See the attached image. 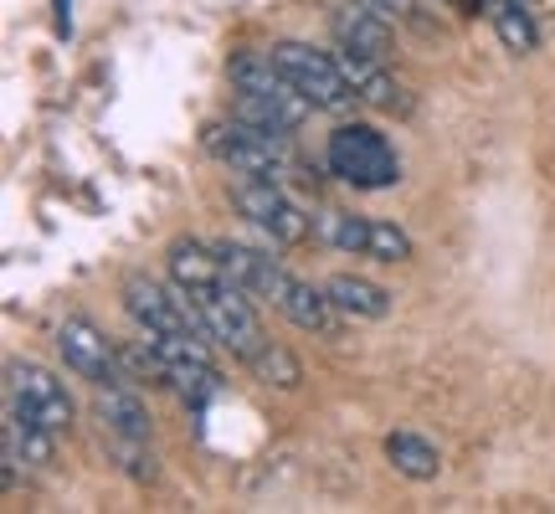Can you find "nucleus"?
Wrapping results in <instances>:
<instances>
[{
    "mask_svg": "<svg viewBox=\"0 0 555 514\" xmlns=\"http://www.w3.org/2000/svg\"><path fill=\"white\" fill-rule=\"evenodd\" d=\"M324 159H330V176H339L356 191H386L401 180V159L376 124H339Z\"/></svg>",
    "mask_w": 555,
    "mask_h": 514,
    "instance_id": "obj_1",
    "label": "nucleus"
},
{
    "mask_svg": "<svg viewBox=\"0 0 555 514\" xmlns=\"http://www.w3.org/2000/svg\"><path fill=\"white\" fill-rule=\"evenodd\" d=\"M273 62H278V73L294 82L314 108H324V114H345V108H356L360 103L335 52H314L309 41H278Z\"/></svg>",
    "mask_w": 555,
    "mask_h": 514,
    "instance_id": "obj_2",
    "label": "nucleus"
},
{
    "mask_svg": "<svg viewBox=\"0 0 555 514\" xmlns=\"http://www.w3.org/2000/svg\"><path fill=\"white\" fill-rule=\"evenodd\" d=\"M124 309H129V319H134L144 335H206V324H201V309L196 298L185 294L180 283H155L150 273H129L124 278Z\"/></svg>",
    "mask_w": 555,
    "mask_h": 514,
    "instance_id": "obj_3",
    "label": "nucleus"
},
{
    "mask_svg": "<svg viewBox=\"0 0 555 514\" xmlns=\"http://www.w3.org/2000/svg\"><path fill=\"white\" fill-rule=\"evenodd\" d=\"M196 309H201V324H206V335H211V345H221V350H232L237 360H253L268 345V335H262V319L258 309H253V294H242L237 283H217V288H201Z\"/></svg>",
    "mask_w": 555,
    "mask_h": 514,
    "instance_id": "obj_4",
    "label": "nucleus"
},
{
    "mask_svg": "<svg viewBox=\"0 0 555 514\" xmlns=\"http://www.w3.org/2000/svg\"><path fill=\"white\" fill-rule=\"evenodd\" d=\"M57 350L62 360H67V371L73 376H82L88 386H124L129 381V371H124V350H114V339L103 335L93 319H62V330H57Z\"/></svg>",
    "mask_w": 555,
    "mask_h": 514,
    "instance_id": "obj_5",
    "label": "nucleus"
},
{
    "mask_svg": "<svg viewBox=\"0 0 555 514\" xmlns=\"http://www.w3.org/2000/svg\"><path fill=\"white\" fill-rule=\"evenodd\" d=\"M5 396H11V401H5L11 412L37 416L52 433H67V427H73V396H67V386H62L47 365H37V360H11Z\"/></svg>",
    "mask_w": 555,
    "mask_h": 514,
    "instance_id": "obj_6",
    "label": "nucleus"
},
{
    "mask_svg": "<svg viewBox=\"0 0 555 514\" xmlns=\"http://www.w3.org/2000/svg\"><path fill=\"white\" fill-rule=\"evenodd\" d=\"M206 150L232 170V176H253V180H278L283 176V155H278V139L253 129V124H211L206 129Z\"/></svg>",
    "mask_w": 555,
    "mask_h": 514,
    "instance_id": "obj_7",
    "label": "nucleus"
},
{
    "mask_svg": "<svg viewBox=\"0 0 555 514\" xmlns=\"http://www.w3.org/2000/svg\"><path fill=\"white\" fill-rule=\"evenodd\" d=\"M232 201H237L242 217L253 221V227H262L273 242H288V247H294V242H304L309 232H314V221L304 217L294 201L278 191V180H253L247 176L237 191H232Z\"/></svg>",
    "mask_w": 555,
    "mask_h": 514,
    "instance_id": "obj_8",
    "label": "nucleus"
},
{
    "mask_svg": "<svg viewBox=\"0 0 555 514\" xmlns=\"http://www.w3.org/2000/svg\"><path fill=\"white\" fill-rule=\"evenodd\" d=\"M217 253H221V268H227V283H237L242 294L262 298V304H283V288L294 283V273H283L268 253L242 247V242H217Z\"/></svg>",
    "mask_w": 555,
    "mask_h": 514,
    "instance_id": "obj_9",
    "label": "nucleus"
},
{
    "mask_svg": "<svg viewBox=\"0 0 555 514\" xmlns=\"http://www.w3.org/2000/svg\"><path fill=\"white\" fill-rule=\"evenodd\" d=\"M309 108H314V103L288 82V88H273V93H237L232 119H242V124H253V129H262V134L283 139V134H294L298 124L309 119Z\"/></svg>",
    "mask_w": 555,
    "mask_h": 514,
    "instance_id": "obj_10",
    "label": "nucleus"
},
{
    "mask_svg": "<svg viewBox=\"0 0 555 514\" xmlns=\"http://www.w3.org/2000/svg\"><path fill=\"white\" fill-rule=\"evenodd\" d=\"M330 26H335L339 47L365 52V57H376V62H386L391 57V47H397V37H391V16L376 11V5H365V0H345L335 16H330Z\"/></svg>",
    "mask_w": 555,
    "mask_h": 514,
    "instance_id": "obj_11",
    "label": "nucleus"
},
{
    "mask_svg": "<svg viewBox=\"0 0 555 514\" xmlns=\"http://www.w3.org/2000/svg\"><path fill=\"white\" fill-rule=\"evenodd\" d=\"M283 314L294 319L298 330H309V335L319 339H335L339 335V309H335V298L324 294V288H314V283H288L283 288V304H278Z\"/></svg>",
    "mask_w": 555,
    "mask_h": 514,
    "instance_id": "obj_12",
    "label": "nucleus"
},
{
    "mask_svg": "<svg viewBox=\"0 0 555 514\" xmlns=\"http://www.w3.org/2000/svg\"><path fill=\"white\" fill-rule=\"evenodd\" d=\"M335 57H339V67H345V78H350L360 103H371V108H401V88H397V78L386 73V62L365 57V52H350V47H339Z\"/></svg>",
    "mask_w": 555,
    "mask_h": 514,
    "instance_id": "obj_13",
    "label": "nucleus"
},
{
    "mask_svg": "<svg viewBox=\"0 0 555 514\" xmlns=\"http://www.w3.org/2000/svg\"><path fill=\"white\" fill-rule=\"evenodd\" d=\"M165 262H170V283H180L185 294H201V288H217V283H227L221 253H217V247H206V242H176Z\"/></svg>",
    "mask_w": 555,
    "mask_h": 514,
    "instance_id": "obj_14",
    "label": "nucleus"
},
{
    "mask_svg": "<svg viewBox=\"0 0 555 514\" xmlns=\"http://www.w3.org/2000/svg\"><path fill=\"white\" fill-rule=\"evenodd\" d=\"M99 416L119 442H150V412H144L139 391H129V381H124V386H103L99 391Z\"/></svg>",
    "mask_w": 555,
    "mask_h": 514,
    "instance_id": "obj_15",
    "label": "nucleus"
},
{
    "mask_svg": "<svg viewBox=\"0 0 555 514\" xmlns=\"http://www.w3.org/2000/svg\"><path fill=\"white\" fill-rule=\"evenodd\" d=\"M324 294L335 298V309L339 314H350V319H386L391 314V294H386L380 283H371V278L335 273L330 283H324Z\"/></svg>",
    "mask_w": 555,
    "mask_h": 514,
    "instance_id": "obj_16",
    "label": "nucleus"
},
{
    "mask_svg": "<svg viewBox=\"0 0 555 514\" xmlns=\"http://www.w3.org/2000/svg\"><path fill=\"white\" fill-rule=\"evenodd\" d=\"M483 11H489V26H494V37L504 41V52L530 57L540 47V26H535V16H530V5H519V0H483Z\"/></svg>",
    "mask_w": 555,
    "mask_h": 514,
    "instance_id": "obj_17",
    "label": "nucleus"
},
{
    "mask_svg": "<svg viewBox=\"0 0 555 514\" xmlns=\"http://www.w3.org/2000/svg\"><path fill=\"white\" fill-rule=\"evenodd\" d=\"M386 463H391L401 478H412V484H427V478H437V468H442V453H437L427 437H416V433H391V437H386Z\"/></svg>",
    "mask_w": 555,
    "mask_h": 514,
    "instance_id": "obj_18",
    "label": "nucleus"
},
{
    "mask_svg": "<svg viewBox=\"0 0 555 514\" xmlns=\"http://www.w3.org/2000/svg\"><path fill=\"white\" fill-rule=\"evenodd\" d=\"M314 232L330 247L339 253H356V257H371V217H350V211H324L314 221Z\"/></svg>",
    "mask_w": 555,
    "mask_h": 514,
    "instance_id": "obj_19",
    "label": "nucleus"
},
{
    "mask_svg": "<svg viewBox=\"0 0 555 514\" xmlns=\"http://www.w3.org/2000/svg\"><path fill=\"white\" fill-rule=\"evenodd\" d=\"M247 365H253V376H258L262 386H278V391H298V386H304V365L294 360V350H283L273 339H268Z\"/></svg>",
    "mask_w": 555,
    "mask_h": 514,
    "instance_id": "obj_20",
    "label": "nucleus"
},
{
    "mask_svg": "<svg viewBox=\"0 0 555 514\" xmlns=\"http://www.w3.org/2000/svg\"><path fill=\"white\" fill-rule=\"evenodd\" d=\"M170 386H176L191 407H206L211 396H221V371L211 360H176V365H170Z\"/></svg>",
    "mask_w": 555,
    "mask_h": 514,
    "instance_id": "obj_21",
    "label": "nucleus"
},
{
    "mask_svg": "<svg viewBox=\"0 0 555 514\" xmlns=\"http://www.w3.org/2000/svg\"><path fill=\"white\" fill-rule=\"evenodd\" d=\"M232 88L237 93H273V88H288V78L278 73L273 52H242V57H232Z\"/></svg>",
    "mask_w": 555,
    "mask_h": 514,
    "instance_id": "obj_22",
    "label": "nucleus"
},
{
    "mask_svg": "<svg viewBox=\"0 0 555 514\" xmlns=\"http://www.w3.org/2000/svg\"><path fill=\"white\" fill-rule=\"evenodd\" d=\"M371 257L376 262H406L412 257V237L397 221H371Z\"/></svg>",
    "mask_w": 555,
    "mask_h": 514,
    "instance_id": "obj_23",
    "label": "nucleus"
},
{
    "mask_svg": "<svg viewBox=\"0 0 555 514\" xmlns=\"http://www.w3.org/2000/svg\"><path fill=\"white\" fill-rule=\"evenodd\" d=\"M365 5H376V11H386V16H412L416 0H365Z\"/></svg>",
    "mask_w": 555,
    "mask_h": 514,
    "instance_id": "obj_24",
    "label": "nucleus"
},
{
    "mask_svg": "<svg viewBox=\"0 0 555 514\" xmlns=\"http://www.w3.org/2000/svg\"><path fill=\"white\" fill-rule=\"evenodd\" d=\"M67 5H73V0H57V37H67V31H73V16H67Z\"/></svg>",
    "mask_w": 555,
    "mask_h": 514,
    "instance_id": "obj_25",
    "label": "nucleus"
},
{
    "mask_svg": "<svg viewBox=\"0 0 555 514\" xmlns=\"http://www.w3.org/2000/svg\"><path fill=\"white\" fill-rule=\"evenodd\" d=\"M519 5H530V0H519Z\"/></svg>",
    "mask_w": 555,
    "mask_h": 514,
    "instance_id": "obj_26",
    "label": "nucleus"
}]
</instances>
